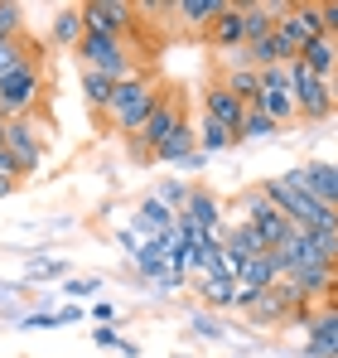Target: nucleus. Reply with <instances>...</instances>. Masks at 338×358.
Segmentation results:
<instances>
[{
	"mask_svg": "<svg viewBox=\"0 0 338 358\" xmlns=\"http://www.w3.org/2000/svg\"><path fill=\"white\" fill-rule=\"evenodd\" d=\"M261 194H266L285 218H290V228H304V233H334V228H338V213H334V208H324V203H314L304 189L285 184V175L261 179Z\"/></svg>",
	"mask_w": 338,
	"mask_h": 358,
	"instance_id": "obj_1",
	"label": "nucleus"
},
{
	"mask_svg": "<svg viewBox=\"0 0 338 358\" xmlns=\"http://www.w3.org/2000/svg\"><path fill=\"white\" fill-rule=\"evenodd\" d=\"M155 102H160V83L150 78V73H135V78H126V83H116V97H112V112H107V126H112L116 136H135L145 117L155 112Z\"/></svg>",
	"mask_w": 338,
	"mask_h": 358,
	"instance_id": "obj_2",
	"label": "nucleus"
},
{
	"mask_svg": "<svg viewBox=\"0 0 338 358\" xmlns=\"http://www.w3.org/2000/svg\"><path fill=\"white\" fill-rule=\"evenodd\" d=\"M184 112H189V97H184V92H160L155 112H150L145 126L131 136V155H135V160H150V155H155V145H165L169 136L189 121Z\"/></svg>",
	"mask_w": 338,
	"mask_h": 358,
	"instance_id": "obj_3",
	"label": "nucleus"
},
{
	"mask_svg": "<svg viewBox=\"0 0 338 358\" xmlns=\"http://www.w3.org/2000/svg\"><path fill=\"white\" fill-rule=\"evenodd\" d=\"M39 102H44V68H39V59H29L10 78H0V117H10V121L34 117Z\"/></svg>",
	"mask_w": 338,
	"mask_h": 358,
	"instance_id": "obj_4",
	"label": "nucleus"
},
{
	"mask_svg": "<svg viewBox=\"0 0 338 358\" xmlns=\"http://www.w3.org/2000/svg\"><path fill=\"white\" fill-rule=\"evenodd\" d=\"M82 68H92V73H107L116 83H126V78H135L140 68H135V54H126V44L121 39H107V34H82V44L73 49Z\"/></svg>",
	"mask_w": 338,
	"mask_h": 358,
	"instance_id": "obj_5",
	"label": "nucleus"
},
{
	"mask_svg": "<svg viewBox=\"0 0 338 358\" xmlns=\"http://www.w3.org/2000/svg\"><path fill=\"white\" fill-rule=\"evenodd\" d=\"M290 83H295V112H300V121H329L338 112L334 83L314 78V73H309L300 59L290 63Z\"/></svg>",
	"mask_w": 338,
	"mask_h": 358,
	"instance_id": "obj_6",
	"label": "nucleus"
},
{
	"mask_svg": "<svg viewBox=\"0 0 338 358\" xmlns=\"http://www.w3.org/2000/svg\"><path fill=\"white\" fill-rule=\"evenodd\" d=\"M237 208L247 213L242 223H251L256 228V238L266 242V247H276V242H285V233H290V218H285L281 208L261 194V184H251V189H242V199H237Z\"/></svg>",
	"mask_w": 338,
	"mask_h": 358,
	"instance_id": "obj_7",
	"label": "nucleus"
},
{
	"mask_svg": "<svg viewBox=\"0 0 338 358\" xmlns=\"http://www.w3.org/2000/svg\"><path fill=\"white\" fill-rule=\"evenodd\" d=\"M78 10H82L87 34H107V39L126 44V34L135 29V5H126V0H82Z\"/></svg>",
	"mask_w": 338,
	"mask_h": 358,
	"instance_id": "obj_8",
	"label": "nucleus"
},
{
	"mask_svg": "<svg viewBox=\"0 0 338 358\" xmlns=\"http://www.w3.org/2000/svg\"><path fill=\"white\" fill-rule=\"evenodd\" d=\"M276 34H281L285 44L295 49V59H300V49L314 44V39L324 34V10L309 5V0H290V5L281 10V20H276Z\"/></svg>",
	"mask_w": 338,
	"mask_h": 358,
	"instance_id": "obj_9",
	"label": "nucleus"
},
{
	"mask_svg": "<svg viewBox=\"0 0 338 358\" xmlns=\"http://www.w3.org/2000/svg\"><path fill=\"white\" fill-rule=\"evenodd\" d=\"M179 223H189V228H198L203 238H223L227 218H223V199L208 189V184H193V194H189V208L179 213Z\"/></svg>",
	"mask_w": 338,
	"mask_h": 358,
	"instance_id": "obj_10",
	"label": "nucleus"
},
{
	"mask_svg": "<svg viewBox=\"0 0 338 358\" xmlns=\"http://www.w3.org/2000/svg\"><path fill=\"white\" fill-rule=\"evenodd\" d=\"M285 184L304 189L314 203H324V208H334V213H338V175H334V165H324V160H314V165H295V170H285Z\"/></svg>",
	"mask_w": 338,
	"mask_h": 358,
	"instance_id": "obj_11",
	"label": "nucleus"
},
{
	"mask_svg": "<svg viewBox=\"0 0 338 358\" xmlns=\"http://www.w3.org/2000/svg\"><path fill=\"white\" fill-rule=\"evenodd\" d=\"M5 150L15 155L20 175H39V165H44V136L34 131V117L10 121V145H5Z\"/></svg>",
	"mask_w": 338,
	"mask_h": 358,
	"instance_id": "obj_12",
	"label": "nucleus"
},
{
	"mask_svg": "<svg viewBox=\"0 0 338 358\" xmlns=\"http://www.w3.org/2000/svg\"><path fill=\"white\" fill-rule=\"evenodd\" d=\"M304 305H309V300L300 296L290 281H276L266 296L251 305V320H256V324H285V320H295V310H304Z\"/></svg>",
	"mask_w": 338,
	"mask_h": 358,
	"instance_id": "obj_13",
	"label": "nucleus"
},
{
	"mask_svg": "<svg viewBox=\"0 0 338 358\" xmlns=\"http://www.w3.org/2000/svg\"><path fill=\"white\" fill-rule=\"evenodd\" d=\"M223 252H227V271L237 276V271H242L247 262L266 257L271 247L256 238V228H251V223H242V218H237V223H227V228H223Z\"/></svg>",
	"mask_w": 338,
	"mask_h": 358,
	"instance_id": "obj_14",
	"label": "nucleus"
},
{
	"mask_svg": "<svg viewBox=\"0 0 338 358\" xmlns=\"http://www.w3.org/2000/svg\"><path fill=\"white\" fill-rule=\"evenodd\" d=\"M203 117L218 121V126H227V131L237 136V131H242V121H247V107H242V102L223 87V78H213V83H203Z\"/></svg>",
	"mask_w": 338,
	"mask_h": 358,
	"instance_id": "obj_15",
	"label": "nucleus"
},
{
	"mask_svg": "<svg viewBox=\"0 0 338 358\" xmlns=\"http://www.w3.org/2000/svg\"><path fill=\"white\" fill-rule=\"evenodd\" d=\"M174 223H179V213H169L155 194H150V199H145V203L131 213V233H135L140 242H150V238H160V233H169Z\"/></svg>",
	"mask_w": 338,
	"mask_h": 358,
	"instance_id": "obj_16",
	"label": "nucleus"
},
{
	"mask_svg": "<svg viewBox=\"0 0 338 358\" xmlns=\"http://www.w3.org/2000/svg\"><path fill=\"white\" fill-rule=\"evenodd\" d=\"M300 63L314 73V78H324V83H334L338 78V39H329V34H319L314 44H304L300 49Z\"/></svg>",
	"mask_w": 338,
	"mask_h": 358,
	"instance_id": "obj_17",
	"label": "nucleus"
},
{
	"mask_svg": "<svg viewBox=\"0 0 338 358\" xmlns=\"http://www.w3.org/2000/svg\"><path fill=\"white\" fill-rule=\"evenodd\" d=\"M203 34H208V44H213V49H242V44H247V29H242V5H227L223 15H218V20H213V24H208V29H203Z\"/></svg>",
	"mask_w": 338,
	"mask_h": 358,
	"instance_id": "obj_18",
	"label": "nucleus"
},
{
	"mask_svg": "<svg viewBox=\"0 0 338 358\" xmlns=\"http://www.w3.org/2000/svg\"><path fill=\"white\" fill-rule=\"evenodd\" d=\"M112 97H116V78L82 68V102H87V112L107 121V112H112Z\"/></svg>",
	"mask_w": 338,
	"mask_h": 358,
	"instance_id": "obj_19",
	"label": "nucleus"
},
{
	"mask_svg": "<svg viewBox=\"0 0 338 358\" xmlns=\"http://www.w3.org/2000/svg\"><path fill=\"white\" fill-rule=\"evenodd\" d=\"M193 291L203 296V305H208V310H223V305H237V276H232V271L193 276Z\"/></svg>",
	"mask_w": 338,
	"mask_h": 358,
	"instance_id": "obj_20",
	"label": "nucleus"
},
{
	"mask_svg": "<svg viewBox=\"0 0 338 358\" xmlns=\"http://www.w3.org/2000/svg\"><path fill=\"white\" fill-rule=\"evenodd\" d=\"M193 150H198V131H193V126L184 121V126H179L174 136H169L165 145H155V155H150V160H155V165H169V170H174V165H184V160H189Z\"/></svg>",
	"mask_w": 338,
	"mask_h": 358,
	"instance_id": "obj_21",
	"label": "nucleus"
},
{
	"mask_svg": "<svg viewBox=\"0 0 338 358\" xmlns=\"http://www.w3.org/2000/svg\"><path fill=\"white\" fill-rule=\"evenodd\" d=\"M82 34H87V29H82V10H78V5H58L49 39H54L58 49H78V44H82Z\"/></svg>",
	"mask_w": 338,
	"mask_h": 358,
	"instance_id": "obj_22",
	"label": "nucleus"
},
{
	"mask_svg": "<svg viewBox=\"0 0 338 358\" xmlns=\"http://www.w3.org/2000/svg\"><path fill=\"white\" fill-rule=\"evenodd\" d=\"M247 63L261 73V68H276V63H295V49L285 44L281 34H266V39H256V44H247Z\"/></svg>",
	"mask_w": 338,
	"mask_h": 358,
	"instance_id": "obj_23",
	"label": "nucleus"
},
{
	"mask_svg": "<svg viewBox=\"0 0 338 358\" xmlns=\"http://www.w3.org/2000/svg\"><path fill=\"white\" fill-rule=\"evenodd\" d=\"M223 87L242 107H256L261 102V73L256 68H223Z\"/></svg>",
	"mask_w": 338,
	"mask_h": 358,
	"instance_id": "obj_24",
	"label": "nucleus"
},
{
	"mask_svg": "<svg viewBox=\"0 0 338 358\" xmlns=\"http://www.w3.org/2000/svg\"><path fill=\"white\" fill-rule=\"evenodd\" d=\"M223 10H227V0H174L179 24H198V29H208Z\"/></svg>",
	"mask_w": 338,
	"mask_h": 358,
	"instance_id": "obj_25",
	"label": "nucleus"
},
{
	"mask_svg": "<svg viewBox=\"0 0 338 358\" xmlns=\"http://www.w3.org/2000/svg\"><path fill=\"white\" fill-rule=\"evenodd\" d=\"M44 44H24V39H0V78H10L15 68H24L29 59H39Z\"/></svg>",
	"mask_w": 338,
	"mask_h": 358,
	"instance_id": "obj_26",
	"label": "nucleus"
},
{
	"mask_svg": "<svg viewBox=\"0 0 338 358\" xmlns=\"http://www.w3.org/2000/svg\"><path fill=\"white\" fill-rule=\"evenodd\" d=\"M247 112H251V107H247ZM256 112H266V117L276 121V126H285V121H295V117H300V112H295V87H285V92H261Z\"/></svg>",
	"mask_w": 338,
	"mask_h": 358,
	"instance_id": "obj_27",
	"label": "nucleus"
},
{
	"mask_svg": "<svg viewBox=\"0 0 338 358\" xmlns=\"http://www.w3.org/2000/svg\"><path fill=\"white\" fill-rule=\"evenodd\" d=\"M131 266H135V276H145V281H160L165 271H174V266L165 262V252H160L155 242H140V252L131 257Z\"/></svg>",
	"mask_w": 338,
	"mask_h": 358,
	"instance_id": "obj_28",
	"label": "nucleus"
},
{
	"mask_svg": "<svg viewBox=\"0 0 338 358\" xmlns=\"http://www.w3.org/2000/svg\"><path fill=\"white\" fill-rule=\"evenodd\" d=\"M24 281H68V262H63V257H39V252H29Z\"/></svg>",
	"mask_w": 338,
	"mask_h": 358,
	"instance_id": "obj_29",
	"label": "nucleus"
},
{
	"mask_svg": "<svg viewBox=\"0 0 338 358\" xmlns=\"http://www.w3.org/2000/svg\"><path fill=\"white\" fill-rule=\"evenodd\" d=\"M189 194H193V184H184V179H174V175L155 184V199L165 203L169 213H184V208H189Z\"/></svg>",
	"mask_w": 338,
	"mask_h": 358,
	"instance_id": "obj_30",
	"label": "nucleus"
},
{
	"mask_svg": "<svg viewBox=\"0 0 338 358\" xmlns=\"http://www.w3.org/2000/svg\"><path fill=\"white\" fill-rule=\"evenodd\" d=\"M232 141H237V136H232L227 126H218V121H208V117L198 121V150H203V155H213V150H227Z\"/></svg>",
	"mask_w": 338,
	"mask_h": 358,
	"instance_id": "obj_31",
	"label": "nucleus"
},
{
	"mask_svg": "<svg viewBox=\"0 0 338 358\" xmlns=\"http://www.w3.org/2000/svg\"><path fill=\"white\" fill-rule=\"evenodd\" d=\"M276 131H281L276 121L266 117V112H256V107H251V112H247V121H242V131H237V141H271Z\"/></svg>",
	"mask_w": 338,
	"mask_h": 358,
	"instance_id": "obj_32",
	"label": "nucleus"
},
{
	"mask_svg": "<svg viewBox=\"0 0 338 358\" xmlns=\"http://www.w3.org/2000/svg\"><path fill=\"white\" fill-rule=\"evenodd\" d=\"M189 329H193V339H208V344H218L227 329H223V320L213 315V310H193L189 315Z\"/></svg>",
	"mask_w": 338,
	"mask_h": 358,
	"instance_id": "obj_33",
	"label": "nucleus"
},
{
	"mask_svg": "<svg viewBox=\"0 0 338 358\" xmlns=\"http://www.w3.org/2000/svg\"><path fill=\"white\" fill-rule=\"evenodd\" d=\"M24 34V5L0 0V39H20Z\"/></svg>",
	"mask_w": 338,
	"mask_h": 358,
	"instance_id": "obj_34",
	"label": "nucleus"
},
{
	"mask_svg": "<svg viewBox=\"0 0 338 358\" xmlns=\"http://www.w3.org/2000/svg\"><path fill=\"white\" fill-rule=\"evenodd\" d=\"M97 291H102V276H68V281H63V296L73 300V305H78V300H92Z\"/></svg>",
	"mask_w": 338,
	"mask_h": 358,
	"instance_id": "obj_35",
	"label": "nucleus"
},
{
	"mask_svg": "<svg viewBox=\"0 0 338 358\" xmlns=\"http://www.w3.org/2000/svg\"><path fill=\"white\" fill-rule=\"evenodd\" d=\"M20 165H15V155H10V150H0V199H5V194H15V189H20Z\"/></svg>",
	"mask_w": 338,
	"mask_h": 358,
	"instance_id": "obj_36",
	"label": "nucleus"
},
{
	"mask_svg": "<svg viewBox=\"0 0 338 358\" xmlns=\"http://www.w3.org/2000/svg\"><path fill=\"white\" fill-rule=\"evenodd\" d=\"M285 87H295V83H290V63L261 68V92H285Z\"/></svg>",
	"mask_w": 338,
	"mask_h": 358,
	"instance_id": "obj_37",
	"label": "nucleus"
},
{
	"mask_svg": "<svg viewBox=\"0 0 338 358\" xmlns=\"http://www.w3.org/2000/svg\"><path fill=\"white\" fill-rule=\"evenodd\" d=\"M184 286H189V271H165L160 281H150L155 296H174V291H184Z\"/></svg>",
	"mask_w": 338,
	"mask_h": 358,
	"instance_id": "obj_38",
	"label": "nucleus"
},
{
	"mask_svg": "<svg viewBox=\"0 0 338 358\" xmlns=\"http://www.w3.org/2000/svg\"><path fill=\"white\" fill-rule=\"evenodd\" d=\"M15 324L20 329H58V315L54 310H34V315H20Z\"/></svg>",
	"mask_w": 338,
	"mask_h": 358,
	"instance_id": "obj_39",
	"label": "nucleus"
},
{
	"mask_svg": "<svg viewBox=\"0 0 338 358\" xmlns=\"http://www.w3.org/2000/svg\"><path fill=\"white\" fill-rule=\"evenodd\" d=\"M92 344H97V349H116V344H121L116 324H97V329H92Z\"/></svg>",
	"mask_w": 338,
	"mask_h": 358,
	"instance_id": "obj_40",
	"label": "nucleus"
},
{
	"mask_svg": "<svg viewBox=\"0 0 338 358\" xmlns=\"http://www.w3.org/2000/svg\"><path fill=\"white\" fill-rule=\"evenodd\" d=\"M319 10H324V34H329V39H338V0H324Z\"/></svg>",
	"mask_w": 338,
	"mask_h": 358,
	"instance_id": "obj_41",
	"label": "nucleus"
},
{
	"mask_svg": "<svg viewBox=\"0 0 338 358\" xmlns=\"http://www.w3.org/2000/svg\"><path fill=\"white\" fill-rule=\"evenodd\" d=\"M54 315H58V324H82V305H73V300H68V305H58Z\"/></svg>",
	"mask_w": 338,
	"mask_h": 358,
	"instance_id": "obj_42",
	"label": "nucleus"
},
{
	"mask_svg": "<svg viewBox=\"0 0 338 358\" xmlns=\"http://www.w3.org/2000/svg\"><path fill=\"white\" fill-rule=\"evenodd\" d=\"M92 320H97V324H116V310L107 300H97V305H92Z\"/></svg>",
	"mask_w": 338,
	"mask_h": 358,
	"instance_id": "obj_43",
	"label": "nucleus"
},
{
	"mask_svg": "<svg viewBox=\"0 0 338 358\" xmlns=\"http://www.w3.org/2000/svg\"><path fill=\"white\" fill-rule=\"evenodd\" d=\"M116 349H121V358H140V344H135V339H121Z\"/></svg>",
	"mask_w": 338,
	"mask_h": 358,
	"instance_id": "obj_44",
	"label": "nucleus"
},
{
	"mask_svg": "<svg viewBox=\"0 0 338 358\" xmlns=\"http://www.w3.org/2000/svg\"><path fill=\"white\" fill-rule=\"evenodd\" d=\"M203 160H208V155H203V150H193V155H189V160H184L179 170H203Z\"/></svg>",
	"mask_w": 338,
	"mask_h": 358,
	"instance_id": "obj_45",
	"label": "nucleus"
},
{
	"mask_svg": "<svg viewBox=\"0 0 338 358\" xmlns=\"http://www.w3.org/2000/svg\"><path fill=\"white\" fill-rule=\"evenodd\" d=\"M10 145V117H0V150Z\"/></svg>",
	"mask_w": 338,
	"mask_h": 358,
	"instance_id": "obj_46",
	"label": "nucleus"
},
{
	"mask_svg": "<svg viewBox=\"0 0 338 358\" xmlns=\"http://www.w3.org/2000/svg\"><path fill=\"white\" fill-rule=\"evenodd\" d=\"M334 102H338V78H334Z\"/></svg>",
	"mask_w": 338,
	"mask_h": 358,
	"instance_id": "obj_47",
	"label": "nucleus"
},
{
	"mask_svg": "<svg viewBox=\"0 0 338 358\" xmlns=\"http://www.w3.org/2000/svg\"><path fill=\"white\" fill-rule=\"evenodd\" d=\"M179 358H193V354H179Z\"/></svg>",
	"mask_w": 338,
	"mask_h": 358,
	"instance_id": "obj_48",
	"label": "nucleus"
},
{
	"mask_svg": "<svg viewBox=\"0 0 338 358\" xmlns=\"http://www.w3.org/2000/svg\"><path fill=\"white\" fill-rule=\"evenodd\" d=\"M237 358H251V354H237Z\"/></svg>",
	"mask_w": 338,
	"mask_h": 358,
	"instance_id": "obj_49",
	"label": "nucleus"
},
{
	"mask_svg": "<svg viewBox=\"0 0 338 358\" xmlns=\"http://www.w3.org/2000/svg\"><path fill=\"white\" fill-rule=\"evenodd\" d=\"M334 175H338V165H334Z\"/></svg>",
	"mask_w": 338,
	"mask_h": 358,
	"instance_id": "obj_50",
	"label": "nucleus"
},
{
	"mask_svg": "<svg viewBox=\"0 0 338 358\" xmlns=\"http://www.w3.org/2000/svg\"><path fill=\"white\" fill-rule=\"evenodd\" d=\"M334 358H338V354H334Z\"/></svg>",
	"mask_w": 338,
	"mask_h": 358,
	"instance_id": "obj_51",
	"label": "nucleus"
}]
</instances>
